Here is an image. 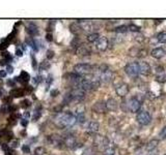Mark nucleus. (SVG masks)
Listing matches in <instances>:
<instances>
[{"instance_id": "nucleus-1", "label": "nucleus", "mask_w": 166, "mask_h": 155, "mask_svg": "<svg viewBox=\"0 0 166 155\" xmlns=\"http://www.w3.org/2000/svg\"><path fill=\"white\" fill-rule=\"evenodd\" d=\"M54 123L59 128H65V127H71L77 123V118L72 113H60L55 117Z\"/></svg>"}, {"instance_id": "nucleus-2", "label": "nucleus", "mask_w": 166, "mask_h": 155, "mask_svg": "<svg viewBox=\"0 0 166 155\" xmlns=\"http://www.w3.org/2000/svg\"><path fill=\"white\" fill-rule=\"evenodd\" d=\"M96 75L99 77L101 83H109L112 80L113 78V73L112 70L108 67V65L102 64L99 65L96 68Z\"/></svg>"}, {"instance_id": "nucleus-3", "label": "nucleus", "mask_w": 166, "mask_h": 155, "mask_svg": "<svg viewBox=\"0 0 166 155\" xmlns=\"http://www.w3.org/2000/svg\"><path fill=\"white\" fill-rule=\"evenodd\" d=\"M125 73L131 78H137L138 75L140 73L139 71V63H137V62H130L128 64L125 66L123 68Z\"/></svg>"}, {"instance_id": "nucleus-4", "label": "nucleus", "mask_w": 166, "mask_h": 155, "mask_svg": "<svg viewBox=\"0 0 166 155\" xmlns=\"http://www.w3.org/2000/svg\"><path fill=\"white\" fill-rule=\"evenodd\" d=\"M92 68H94V66L88 64V63H79V64L75 65L73 70H74L75 73H77V75H87L88 73H92Z\"/></svg>"}, {"instance_id": "nucleus-5", "label": "nucleus", "mask_w": 166, "mask_h": 155, "mask_svg": "<svg viewBox=\"0 0 166 155\" xmlns=\"http://www.w3.org/2000/svg\"><path fill=\"white\" fill-rule=\"evenodd\" d=\"M141 106V102L137 97H132L128 100L127 102V110L131 112V113H136L140 110Z\"/></svg>"}, {"instance_id": "nucleus-6", "label": "nucleus", "mask_w": 166, "mask_h": 155, "mask_svg": "<svg viewBox=\"0 0 166 155\" xmlns=\"http://www.w3.org/2000/svg\"><path fill=\"white\" fill-rule=\"evenodd\" d=\"M69 94H70L71 98H72V101H77V102L82 101L84 99V97H85V91L80 88L73 89Z\"/></svg>"}, {"instance_id": "nucleus-7", "label": "nucleus", "mask_w": 166, "mask_h": 155, "mask_svg": "<svg viewBox=\"0 0 166 155\" xmlns=\"http://www.w3.org/2000/svg\"><path fill=\"white\" fill-rule=\"evenodd\" d=\"M137 122L141 125H148V124L150 123L152 121V117H150V113L146 111H140L139 113L137 114V117H136Z\"/></svg>"}, {"instance_id": "nucleus-8", "label": "nucleus", "mask_w": 166, "mask_h": 155, "mask_svg": "<svg viewBox=\"0 0 166 155\" xmlns=\"http://www.w3.org/2000/svg\"><path fill=\"white\" fill-rule=\"evenodd\" d=\"M129 90H130L129 85L126 84V83H123V82H121L118 85H116V87H115V92H116V94L119 96V97H125V96L129 93Z\"/></svg>"}, {"instance_id": "nucleus-9", "label": "nucleus", "mask_w": 166, "mask_h": 155, "mask_svg": "<svg viewBox=\"0 0 166 155\" xmlns=\"http://www.w3.org/2000/svg\"><path fill=\"white\" fill-rule=\"evenodd\" d=\"M96 48L98 51L104 52L107 50L108 48V39L105 36H100L99 39L96 42Z\"/></svg>"}, {"instance_id": "nucleus-10", "label": "nucleus", "mask_w": 166, "mask_h": 155, "mask_svg": "<svg viewBox=\"0 0 166 155\" xmlns=\"http://www.w3.org/2000/svg\"><path fill=\"white\" fill-rule=\"evenodd\" d=\"M92 111L96 114H103L107 111L106 108V102L104 101H98L92 106Z\"/></svg>"}, {"instance_id": "nucleus-11", "label": "nucleus", "mask_w": 166, "mask_h": 155, "mask_svg": "<svg viewBox=\"0 0 166 155\" xmlns=\"http://www.w3.org/2000/svg\"><path fill=\"white\" fill-rule=\"evenodd\" d=\"M139 71L140 75H148L152 71V67L148 62H140L139 63Z\"/></svg>"}, {"instance_id": "nucleus-12", "label": "nucleus", "mask_w": 166, "mask_h": 155, "mask_svg": "<svg viewBox=\"0 0 166 155\" xmlns=\"http://www.w3.org/2000/svg\"><path fill=\"white\" fill-rule=\"evenodd\" d=\"M29 80H30V75H29V73H26V71H22L19 77L13 78V81H15V82H16V81H18V82L22 83V84L28 83V82H29Z\"/></svg>"}, {"instance_id": "nucleus-13", "label": "nucleus", "mask_w": 166, "mask_h": 155, "mask_svg": "<svg viewBox=\"0 0 166 155\" xmlns=\"http://www.w3.org/2000/svg\"><path fill=\"white\" fill-rule=\"evenodd\" d=\"M49 142L55 147H61V145H65L63 143V139H61L59 135H50L49 137Z\"/></svg>"}, {"instance_id": "nucleus-14", "label": "nucleus", "mask_w": 166, "mask_h": 155, "mask_svg": "<svg viewBox=\"0 0 166 155\" xmlns=\"http://www.w3.org/2000/svg\"><path fill=\"white\" fill-rule=\"evenodd\" d=\"M150 54H152V56H153L154 58H156V59H161V58H163L164 56H165L166 53L163 48H156V49H154L153 51L150 52Z\"/></svg>"}, {"instance_id": "nucleus-15", "label": "nucleus", "mask_w": 166, "mask_h": 155, "mask_svg": "<svg viewBox=\"0 0 166 155\" xmlns=\"http://www.w3.org/2000/svg\"><path fill=\"white\" fill-rule=\"evenodd\" d=\"M26 32L29 34L30 36H35L38 34V28L34 23H30L28 26L26 27Z\"/></svg>"}, {"instance_id": "nucleus-16", "label": "nucleus", "mask_w": 166, "mask_h": 155, "mask_svg": "<svg viewBox=\"0 0 166 155\" xmlns=\"http://www.w3.org/2000/svg\"><path fill=\"white\" fill-rule=\"evenodd\" d=\"M63 143H65V145L67 148H74L77 145L76 139H75V137H73V135H67V137H65V139H63Z\"/></svg>"}, {"instance_id": "nucleus-17", "label": "nucleus", "mask_w": 166, "mask_h": 155, "mask_svg": "<svg viewBox=\"0 0 166 155\" xmlns=\"http://www.w3.org/2000/svg\"><path fill=\"white\" fill-rule=\"evenodd\" d=\"M106 108L107 111H115L117 108V102L114 98H109L106 102Z\"/></svg>"}, {"instance_id": "nucleus-18", "label": "nucleus", "mask_w": 166, "mask_h": 155, "mask_svg": "<svg viewBox=\"0 0 166 155\" xmlns=\"http://www.w3.org/2000/svg\"><path fill=\"white\" fill-rule=\"evenodd\" d=\"M158 145H159V140L153 139L152 141H150V142L146 144V147H145L146 151H148V152H152V151H154L157 148Z\"/></svg>"}, {"instance_id": "nucleus-19", "label": "nucleus", "mask_w": 166, "mask_h": 155, "mask_svg": "<svg viewBox=\"0 0 166 155\" xmlns=\"http://www.w3.org/2000/svg\"><path fill=\"white\" fill-rule=\"evenodd\" d=\"M144 51L142 49H139V48H136V46H133L131 48L130 51H129V54L130 56H136V57H141L142 55H144Z\"/></svg>"}, {"instance_id": "nucleus-20", "label": "nucleus", "mask_w": 166, "mask_h": 155, "mask_svg": "<svg viewBox=\"0 0 166 155\" xmlns=\"http://www.w3.org/2000/svg\"><path fill=\"white\" fill-rule=\"evenodd\" d=\"M9 95H11L13 97H22L24 95V90L20 88H15L13 90H11Z\"/></svg>"}, {"instance_id": "nucleus-21", "label": "nucleus", "mask_w": 166, "mask_h": 155, "mask_svg": "<svg viewBox=\"0 0 166 155\" xmlns=\"http://www.w3.org/2000/svg\"><path fill=\"white\" fill-rule=\"evenodd\" d=\"M87 128H88V130L92 133L98 132V130H99V128H100V124L96 121H92V122H89V124H88Z\"/></svg>"}, {"instance_id": "nucleus-22", "label": "nucleus", "mask_w": 166, "mask_h": 155, "mask_svg": "<svg viewBox=\"0 0 166 155\" xmlns=\"http://www.w3.org/2000/svg\"><path fill=\"white\" fill-rule=\"evenodd\" d=\"M77 53H78V55L86 56V55H89L90 51H89V49H88V48H86V46H79L78 49H77Z\"/></svg>"}, {"instance_id": "nucleus-23", "label": "nucleus", "mask_w": 166, "mask_h": 155, "mask_svg": "<svg viewBox=\"0 0 166 155\" xmlns=\"http://www.w3.org/2000/svg\"><path fill=\"white\" fill-rule=\"evenodd\" d=\"M70 29L74 34H80L81 31H82L81 30L82 28H81V26L78 24V23H73V24H71Z\"/></svg>"}, {"instance_id": "nucleus-24", "label": "nucleus", "mask_w": 166, "mask_h": 155, "mask_svg": "<svg viewBox=\"0 0 166 155\" xmlns=\"http://www.w3.org/2000/svg\"><path fill=\"white\" fill-rule=\"evenodd\" d=\"M42 116V108L38 106V108H35V111L33 112V116H32V120L33 121H38L40 119V117Z\"/></svg>"}, {"instance_id": "nucleus-25", "label": "nucleus", "mask_w": 166, "mask_h": 155, "mask_svg": "<svg viewBox=\"0 0 166 155\" xmlns=\"http://www.w3.org/2000/svg\"><path fill=\"white\" fill-rule=\"evenodd\" d=\"M99 37H100L99 33H96V32H94V33H90L89 35L87 36L86 39H87L88 42H96V40L99 39Z\"/></svg>"}, {"instance_id": "nucleus-26", "label": "nucleus", "mask_w": 166, "mask_h": 155, "mask_svg": "<svg viewBox=\"0 0 166 155\" xmlns=\"http://www.w3.org/2000/svg\"><path fill=\"white\" fill-rule=\"evenodd\" d=\"M157 39L161 44H165L166 42V32H160L157 35Z\"/></svg>"}, {"instance_id": "nucleus-27", "label": "nucleus", "mask_w": 166, "mask_h": 155, "mask_svg": "<svg viewBox=\"0 0 166 155\" xmlns=\"http://www.w3.org/2000/svg\"><path fill=\"white\" fill-rule=\"evenodd\" d=\"M115 31L117 33H123V32H127L128 31V26L127 25H121V26L116 27L115 28Z\"/></svg>"}, {"instance_id": "nucleus-28", "label": "nucleus", "mask_w": 166, "mask_h": 155, "mask_svg": "<svg viewBox=\"0 0 166 155\" xmlns=\"http://www.w3.org/2000/svg\"><path fill=\"white\" fill-rule=\"evenodd\" d=\"M128 30L132 31V32H140V27L137 26V25H134V24H130L128 26Z\"/></svg>"}, {"instance_id": "nucleus-29", "label": "nucleus", "mask_w": 166, "mask_h": 155, "mask_svg": "<svg viewBox=\"0 0 166 155\" xmlns=\"http://www.w3.org/2000/svg\"><path fill=\"white\" fill-rule=\"evenodd\" d=\"M104 153H105V155H115V150L114 148H112V147L108 146L107 148L105 149V151H104Z\"/></svg>"}, {"instance_id": "nucleus-30", "label": "nucleus", "mask_w": 166, "mask_h": 155, "mask_svg": "<svg viewBox=\"0 0 166 155\" xmlns=\"http://www.w3.org/2000/svg\"><path fill=\"white\" fill-rule=\"evenodd\" d=\"M46 153V150L44 147H38V148L34 150V154L35 155H44Z\"/></svg>"}, {"instance_id": "nucleus-31", "label": "nucleus", "mask_w": 166, "mask_h": 155, "mask_svg": "<svg viewBox=\"0 0 166 155\" xmlns=\"http://www.w3.org/2000/svg\"><path fill=\"white\" fill-rule=\"evenodd\" d=\"M156 81L159 83H166V75L162 73V75H158L156 78Z\"/></svg>"}, {"instance_id": "nucleus-32", "label": "nucleus", "mask_w": 166, "mask_h": 155, "mask_svg": "<svg viewBox=\"0 0 166 155\" xmlns=\"http://www.w3.org/2000/svg\"><path fill=\"white\" fill-rule=\"evenodd\" d=\"M159 137H160V140H166V125L161 129L159 133Z\"/></svg>"}, {"instance_id": "nucleus-33", "label": "nucleus", "mask_w": 166, "mask_h": 155, "mask_svg": "<svg viewBox=\"0 0 166 155\" xmlns=\"http://www.w3.org/2000/svg\"><path fill=\"white\" fill-rule=\"evenodd\" d=\"M17 122V115L16 114H11V117L9 118V124H15Z\"/></svg>"}, {"instance_id": "nucleus-34", "label": "nucleus", "mask_w": 166, "mask_h": 155, "mask_svg": "<svg viewBox=\"0 0 166 155\" xmlns=\"http://www.w3.org/2000/svg\"><path fill=\"white\" fill-rule=\"evenodd\" d=\"M50 67V63L48 61H44V62H42V65H40V69L42 70H47L48 68Z\"/></svg>"}, {"instance_id": "nucleus-35", "label": "nucleus", "mask_w": 166, "mask_h": 155, "mask_svg": "<svg viewBox=\"0 0 166 155\" xmlns=\"http://www.w3.org/2000/svg\"><path fill=\"white\" fill-rule=\"evenodd\" d=\"M21 104H22V108H28V106H30V104H31L28 99H24L22 102H21Z\"/></svg>"}, {"instance_id": "nucleus-36", "label": "nucleus", "mask_w": 166, "mask_h": 155, "mask_svg": "<svg viewBox=\"0 0 166 155\" xmlns=\"http://www.w3.org/2000/svg\"><path fill=\"white\" fill-rule=\"evenodd\" d=\"M9 46V42L7 40H4L2 44H0V50H5Z\"/></svg>"}, {"instance_id": "nucleus-37", "label": "nucleus", "mask_w": 166, "mask_h": 155, "mask_svg": "<svg viewBox=\"0 0 166 155\" xmlns=\"http://www.w3.org/2000/svg\"><path fill=\"white\" fill-rule=\"evenodd\" d=\"M16 33H17V30H16V29H15V30H13V32H11V33L9 34V36H7V38H6V40H7V42H9V40H11V39H13V36L16 35Z\"/></svg>"}, {"instance_id": "nucleus-38", "label": "nucleus", "mask_w": 166, "mask_h": 155, "mask_svg": "<svg viewBox=\"0 0 166 155\" xmlns=\"http://www.w3.org/2000/svg\"><path fill=\"white\" fill-rule=\"evenodd\" d=\"M156 73H157L158 75H162V73H164V67L163 66H157L156 67Z\"/></svg>"}, {"instance_id": "nucleus-39", "label": "nucleus", "mask_w": 166, "mask_h": 155, "mask_svg": "<svg viewBox=\"0 0 166 155\" xmlns=\"http://www.w3.org/2000/svg\"><path fill=\"white\" fill-rule=\"evenodd\" d=\"M18 146H19V141H18V140H13V142L11 143V148H17Z\"/></svg>"}, {"instance_id": "nucleus-40", "label": "nucleus", "mask_w": 166, "mask_h": 155, "mask_svg": "<svg viewBox=\"0 0 166 155\" xmlns=\"http://www.w3.org/2000/svg\"><path fill=\"white\" fill-rule=\"evenodd\" d=\"M54 57V52L52 50H48L47 51V58L48 59H52Z\"/></svg>"}, {"instance_id": "nucleus-41", "label": "nucleus", "mask_w": 166, "mask_h": 155, "mask_svg": "<svg viewBox=\"0 0 166 155\" xmlns=\"http://www.w3.org/2000/svg\"><path fill=\"white\" fill-rule=\"evenodd\" d=\"M135 39H136L137 42H139L140 44H141V42H144L145 37H144V35H138V36H136V37H135Z\"/></svg>"}, {"instance_id": "nucleus-42", "label": "nucleus", "mask_w": 166, "mask_h": 155, "mask_svg": "<svg viewBox=\"0 0 166 155\" xmlns=\"http://www.w3.org/2000/svg\"><path fill=\"white\" fill-rule=\"evenodd\" d=\"M22 150L24 153H29L30 152V149H29V146H28V145H24V146L22 147Z\"/></svg>"}, {"instance_id": "nucleus-43", "label": "nucleus", "mask_w": 166, "mask_h": 155, "mask_svg": "<svg viewBox=\"0 0 166 155\" xmlns=\"http://www.w3.org/2000/svg\"><path fill=\"white\" fill-rule=\"evenodd\" d=\"M21 124H22L23 127H26L27 125H28V119H24V118H23L22 121H21Z\"/></svg>"}, {"instance_id": "nucleus-44", "label": "nucleus", "mask_w": 166, "mask_h": 155, "mask_svg": "<svg viewBox=\"0 0 166 155\" xmlns=\"http://www.w3.org/2000/svg\"><path fill=\"white\" fill-rule=\"evenodd\" d=\"M17 110V106H11L7 108V111L11 112V113H13V112H15Z\"/></svg>"}, {"instance_id": "nucleus-45", "label": "nucleus", "mask_w": 166, "mask_h": 155, "mask_svg": "<svg viewBox=\"0 0 166 155\" xmlns=\"http://www.w3.org/2000/svg\"><path fill=\"white\" fill-rule=\"evenodd\" d=\"M16 55L18 56V57H22L23 51H22V50H20V49H17V50H16Z\"/></svg>"}, {"instance_id": "nucleus-46", "label": "nucleus", "mask_w": 166, "mask_h": 155, "mask_svg": "<svg viewBox=\"0 0 166 155\" xmlns=\"http://www.w3.org/2000/svg\"><path fill=\"white\" fill-rule=\"evenodd\" d=\"M46 38H47L48 42H52V39H53V36H52L51 33H48L47 35H46Z\"/></svg>"}, {"instance_id": "nucleus-47", "label": "nucleus", "mask_w": 166, "mask_h": 155, "mask_svg": "<svg viewBox=\"0 0 166 155\" xmlns=\"http://www.w3.org/2000/svg\"><path fill=\"white\" fill-rule=\"evenodd\" d=\"M5 155H16V154H15L13 150H11V149H9V150L5 152Z\"/></svg>"}, {"instance_id": "nucleus-48", "label": "nucleus", "mask_w": 166, "mask_h": 155, "mask_svg": "<svg viewBox=\"0 0 166 155\" xmlns=\"http://www.w3.org/2000/svg\"><path fill=\"white\" fill-rule=\"evenodd\" d=\"M7 73H11L13 71V67L11 66V65H7Z\"/></svg>"}, {"instance_id": "nucleus-49", "label": "nucleus", "mask_w": 166, "mask_h": 155, "mask_svg": "<svg viewBox=\"0 0 166 155\" xmlns=\"http://www.w3.org/2000/svg\"><path fill=\"white\" fill-rule=\"evenodd\" d=\"M5 77H6V71L0 70V78H5Z\"/></svg>"}, {"instance_id": "nucleus-50", "label": "nucleus", "mask_w": 166, "mask_h": 155, "mask_svg": "<svg viewBox=\"0 0 166 155\" xmlns=\"http://www.w3.org/2000/svg\"><path fill=\"white\" fill-rule=\"evenodd\" d=\"M32 67H33V68L36 67V59L34 57H32Z\"/></svg>"}, {"instance_id": "nucleus-51", "label": "nucleus", "mask_w": 166, "mask_h": 155, "mask_svg": "<svg viewBox=\"0 0 166 155\" xmlns=\"http://www.w3.org/2000/svg\"><path fill=\"white\" fill-rule=\"evenodd\" d=\"M7 85H9V86H11V87H13V86H15V81L9 80V81H7Z\"/></svg>"}, {"instance_id": "nucleus-52", "label": "nucleus", "mask_w": 166, "mask_h": 155, "mask_svg": "<svg viewBox=\"0 0 166 155\" xmlns=\"http://www.w3.org/2000/svg\"><path fill=\"white\" fill-rule=\"evenodd\" d=\"M52 81H53V79H52V77L51 75H49V77H48V80H47V84L49 85V84H51L52 83Z\"/></svg>"}, {"instance_id": "nucleus-53", "label": "nucleus", "mask_w": 166, "mask_h": 155, "mask_svg": "<svg viewBox=\"0 0 166 155\" xmlns=\"http://www.w3.org/2000/svg\"><path fill=\"white\" fill-rule=\"evenodd\" d=\"M6 62H9V61H6L5 59L0 60V65H5V64H6Z\"/></svg>"}, {"instance_id": "nucleus-54", "label": "nucleus", "mask_w": 166, "mask_h": 155, "mask_svg": "<svg viewBox=\"0 0 166 155\" xmlns=\"http://www.w3.org/2000/svg\"><path fill=\"white\" fill-rule=\"evenodd\" d=\"M57 93H58V91H57V90H53V91H51V95L52 96H56Z\"/></svg>"}, {"instance_id": "nucleus-55", "label": "nucleus", "mask_w": 166, "mask_h": 155, "mask_svg": "<svg viewBox=\"0 0 166 155\" xmlns=\"http://www.w3.org/2000/svg\"><path fill=\"white\" fill-rule=\"evenodd\" d=\"M1 96H2V90L0 89V97H1Z\"/></svg>"}, {"instance_id": "nucleus-56", "label": "nucleus", "mask_w": 166, "mask_h": 155, "mask_svg": "<svg viewBox=\"0 0 166 155\" xmlns=\"http://www.w3.org/2000/svg\"><path fill=\"white\" fill-rule=\"evenodd\" d=\"M165 155H166V154H165Z\"/></svg>"}]
</instances>
